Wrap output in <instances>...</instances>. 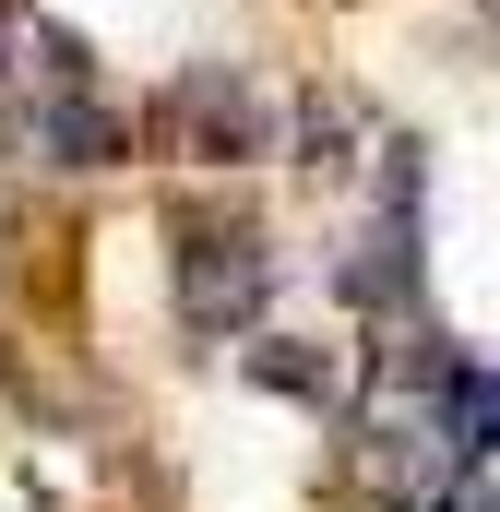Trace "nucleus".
I'll use <instances>...</instances> for the list:
<instances>
[{
	"label": "nucleus",
	"mask_w": 500,
	"mask_h": 512,
	"mask_svg": "<svg viewBox=\"0 0 500 512\" xmlns=\"http://www.w3.org/2000/svg\"><path fill=\"white\" fill-rule=\"evenodd\" d=\"M36 143H48V167H108V155H120V120H108L84 84H60L48 120H36Z\"/></svg>",
	"instance_id": "1"
},
{
	"label": "nucleus",
	"mask_w": 500,
	"mask_h": 512,
	"mask_svg": "<svg viewBox=\"0 0 500 512\" xmlns=\"http://www.w3.org/2000/svg\"><path fill=\"white\" fill-rule=\"evenodd\" d=\"M453 453L465 465H500V382L489 370H453Z\"/></svg>",
	"instance_id": "2"
}]
</instances>
